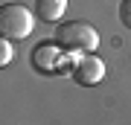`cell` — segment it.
Returning a JSON list of instances; mask_svg holds the SVG:
<instances>
[{
  "mask_svg": "<svg viewBox=\"0 0 131 125\" xmlns=\"http://www.w3.org/2000/svg\"><path fill=\"white\" fill-rule=\"evenodd\" d=\"M32 12L24 3H3L0 6V35L9 41H24L32 32Z\"/></svg>",
  "mask_w": 131,
  "mask_h": 125,
  "instance_id": "obj_2",
  "label": "cell"
},
{
  "mask_svg": "<svg viewBox=\"0 0 131 125\" xmlns=\"http://www.w3.org/2000/svg\"><path fill=\"white\" fill-rule=\"evenodd\" d=\"M56 55H58V52H56V47L41 44V47H35L32 61H35V67H38V70H44V73H56V67H52V58H56Z\"/></svg>",
  "mask_w": 131,
  "mask_h": 125,
  "instance_id": "obj_5",
  "label": "cell"
},
{
  "mask_svg": "<svg viewBox=\"0 0 131 125\" xmlns=\"http://www.w3.org/2000/svg\"><path fill=\"white\" fill-rule=\"evenodd\" d=\"M119 20H122V26H128L131 29V0H119Z\"/></svg>",
  "mask_w": 131,
  "mask_h": 125,
  "instance_id": "obj_7",
  "label": "cell"
},
{
  "mask_svg": "<svg viewBox=\"0 0 131 125\" xmlns=\"http://www.w3.org/2000/svg\"><path fill=\"white\" fill-rule=\"evenodd\" d=\"M12 55H15V52H12V41L0 35V70H3V67L12 61Z\"/></svg>",
  "mask_w": 131,
  "mask_h": 125,
  "instance_id": "obj_6",
  "label": "cell"
},
{
  "mask_svg": "<svg viewBox=\"0 0 131 125\" xmlns=\"http://www.w3.org/2000/svg\"><path fill=\"white\" fill-rule=\"evenodd\" d=\"M70 76H73L76 84H82V87H93V84H99L105 79V61L99 55H93V52H84V55L73 64Z\"/></svg>",
  "mask_w": 131,
  "mask_h": 125,
  "instance_id": "obj_3",
  "label": "cell"
},
{
  "mask_svg": "<svg viewBox=\"0 0 131 125\" xmlns=\"http://www.w3.org/2000/svg\"><path fill=\"white\" fill-rule=\"evenodd\" d=\"M56 44L64 52H96L99 47V32L90 26L88 20H67L58 23L56 29Z\"/></svg>",
  "mask_w": 131,
  "mask_h": 125,
  "instance_id": "obj_1",
  "label": "cell"
},
{
  "mask_svg": "<svg viewBox=\"0 0 131 125\" xmlns=\"http://www.w3.org/2000/svg\"><path fill=\"white\" fill-rule=\"evenodd\" d=\"M35 12H38L41 20L56 23V20H61V15L67 12V0H35Z\"/></svg>",
  "mask_w": 131,
  "mask_h": 125,
  "instance_id": "obj_4",
  "label": "cell"
}]
</instances>
